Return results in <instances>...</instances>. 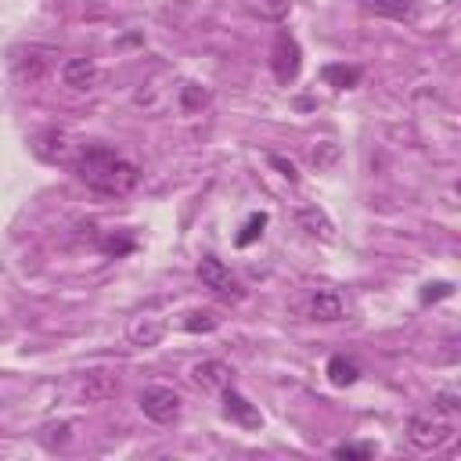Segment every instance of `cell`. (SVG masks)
Returning <instances> with one entry per match:
<instances>
[{
  "instance_id": "1",
  "label": "cell",
  "mask_w": 461,
  "mask_h": 461,
  "mask_svg": "<svg viewBox=\"0 0 461 461\" xmlns=\"http://www.w3.org/2000/svg\"><path fill=\"white\" fill-rule=\"evenodd\" d=\"M72 173L97 194H108V198H122L137 187L140 173L130 158H122L115 148L108 144H83L79 155L72 158Z\"/></svg>"
},
{
  "instance_id": "2",
  "label": "cell",
  "mask_w": 461,
  "mask_h": 461,
  "mask_svg": "<svg viewBox=\"0 0 461 461\" xmlns=\"http://www.w3.org/2000/svg\"><path fill=\"white\" fill-rule=\"evenodd\" d=\"M407 439L411 447L418 450H439L454 439V418L443 414V411H421V414H411L407 418Z\"/></svg>"
},
{
  "instance_id": "3",
  "label": "cell",
  "mask_w": 461,
  "mask_h": 461,
  "mask_svg": "<svg viewBox=\"0 0 461 461\" xmlns=\"http://www.w3.org/2000/svg\"><path fill=\"white\" fill-rule=\"evenodd\" d=\"M198 281L216 295V299H223V303H238L245 292H241V285H238V277L230 274V267L223 263V259H216V256H205L202 263H198Z\"/></svg>"
},
{
  "instance_id": "4",
  "label": "cell",
  "mask_w": 461,
  "mask_h": 461,
  "mask_svg": "<svg viewBox=\"0 0 461 461\" xmlns=\"http://www.w3.org/2000/svg\"><path fill=\"white\" fill-rule=\"evenodd\" d=\"M299 68H303V54H299L295 36L285 32V29H277V36H274V50H270V72H274V79L288 86V83H295Z\"/></svg>"
},
{
  "instance_id": "5",
  "label": "cell",
  "mask_w": 461,
  "mask_h": 461,
  "mask_svg": "<svg viewBox=\"0 0 461 461\" xmlns=\"http://www.w3.org/2000/svg\"><path fill=\"white\" fill-rule=\"evenodd\" d=\"M140 411H144V418H151L158 425H169V421L180 418V396L166 385H148L140 393Z\"/></svg>"
},
{
  "instance_id": "6",
  "label": "cell",
  "mask_w": 461,
  "mask_h": 461,
  "mask_svg": "<svg viewBox=\"0 0 461 461\" xmlns=\"http://www.w3.org/2000/svg\"><path fill=\"white\" fill-rule=\"evenodd\" d=\"M306 313H310L313 321L331 324V321H342V317L349 313V299H346L339 288H317V292L310 295V303H306Z\"/></svg>"
},
{
  "instance_id": "7",
  "label": "cell",
  "mask_w": 461,
  "mask_h": 461,
  "mask_svg": "<svg viewBox=\"0 0 461 461\" xmlns=\"http://www.w3.org/2000/svg\"><path fill=\"white\" fill-rule=\"evenodd\" d=\"M11 68H14V79L18 83H40L47 76V68H50V58H47V50L29 47V50H18L11 58Z\"/></svg>"
},
{
  "instance_id": "8",
  "label": "cell",
  "mask_w": 461,
  "mask_h": 461,
  "mask_svg": "<svg viewBox=\"0 0 461 461\" xmlns=\"http://www.w3.org/2000/svg\"><path fill=\"white\" fill-rule=\"evenodd\" d=\"M115 393H119V378H115L112 371H101V367L86 371L83 382H79V396H83L86 403H104V400H112Z\"/></svg>"
},
{
  "instance_id": "9",
  "label": "cell",
  "mask_w": 461,
  "mask_h": 461,
  "mask_svg": "<svg viewBox=\"0 0 461 461\" xmlns=\"http://www.w3.org/2000/svg\"><path fill=\"white\" fill-rule=\"evenodd\" d=\"M191 382L202 393H223L230 385V367L223 360H202V364L191 367Z\"/></svg>"
},
{
  "instance_id": "10",
  "label": "cell",
  "mask_w": 461,
  "mask_h": 461,
  "mask_svg": "<svg viewBox=\"0 0 461 461\" xmlns=\"http://www.w3.org/2000/svg\"><path fill=\"white\" fill-rule=\"evenodd\" d=\"M223 414H227L230 421H238L241 429H259V425H263V414H259L238 389H230V385L223 389Z\"/></svg>"
},
{
  "instance_id": "11",
  "label": "cell",
  "mask_w": 461,
  "mask_h": 461,
  "mask_svg": "<svg viewBox=\"0 0 461 461\" xmlns=\"http://www.w3.org/2000/svg\"><path fill=\"white\" fill-rule=\"evenodd\" d=\"M61 83L72 86V90H90L97 83V65L94 58H68L61 65Z\"/></svg>"
},
{
  "instance_id": "12",
  "label": "cell",
  "mask_w": 461,
  "mask_h": 461,
  "mask_svg": "<svg viewBox=\"0 0 461 461\" xmlns=\"http://www.w3.org/2000/svg\"><path fill=\"white\" fill-rule=\"evenodd\" d=\"M360 7L382 18H396V22H411L418 14V0H360Z\"/></svg>"
},
{
  "instance_id": "13",
  "label": "cell",
  "mask_w": 461,
  "mask_h": 461,
  "mask_svg": "<svg viewBox=\"0 0 461 461\" xmlns=\"http://www.w3.org/2000/svg\"><path fill=\"white\" fill-rule=\"evenodd\" d=\"M32 151L40 158H47V162H58V158L68 155V137L61 130H43V133L32 137Z\"/></svg>"
},
{
  "instance_id": "14",
  "label": "cell",
  "mask_w": 461,
  "mask_h": 461,
  "mask_svg": "<svg viewBox=\"0 0 461 461\" xmlns=\"http://www.w3.org/2000/svg\"><path fill=\"white\" fill-rule=\"evenodd\" d=\"M324 375H328V382L331 385H339V389H346V385H353L357 378H360V367L349 360V357H342V353H335L331 360H328V367H324Z\"/></svg>"
},
{
  "instance_id": "15",
  "label": "cell",
  "mask_w": 461,
  "mask_h": 461,
  "mask_svg": "<svg viewBox=\"0 0 461 461\" xmlns=\"http://www.w3.org/2000/svg\"><path fill=\"white\" fill-rule=\"evenodd\" d=\"M321 76H324V83L328 86H335V90H349V86H357L360 83V68L357 65H324L321 68Z\"/></svg>"
},
{
  "instance_id": "16",
  "label": "cell",
  "mask_w": 461,
  "mask_h": 461,
  "mask_svg": "<svg viewBox=\"0 0 461 461\" xmlns=\"http://www.w3.org/2000/svg\"><path fill=\"white\" fill-rule=\"evenodd\" d=\"M295 220H299V227H303L306 234H321V238H331V220H328L321 209L306 205V209H299V212H295Z\"/></svg>"
},
{
  "instance_id": "17",
  "label": "cell",
  "mask_w": 461,
  "mask_h": 461,
  "mask_svg": "<svg viewBox=\"0 0 461 461\" xmlns=\"http://www.w3.org/2000/svg\"><path fill=\"white\" fill-rule=\"evenodd\" d=\"M130 339H133L137 346H155V342L162 339V324H158V321H148V317H144V321H133V324H130Z\"/></svg>"
},
{
  "instance_id": "18",
  "label": "cell",
  "mask_w": 461,
  "mask_h": 461,
  "mask_svg": "<svg viewBox=\"0 0 461 461\" xmlns=\"http://www.w3.org/2000/svg\"><path fill=\"white\" fill-rule=\"evenodd\" d=\"M187 331H216L220 328V317L212 313V310H191V313H184V321H180Z\"/></svg>"
},
{
  "instance_id": "19",
  "label": "cell",
  "mask_w": 461,
  "mask_h": 461,
  "mask_svg": "<svg viewBox=\"0 0 461 461\" xmlns=\"http://www.w3.org/2000/svg\"><path fill=\"white\" fill-rule=\"evenodd\" d=\"M263 227H267V212H252V216L245 220L241 234L234 238V245H241V249H245V245H252V241H256V238L263 234Z\"/></svg>"
},
{
  "instance_id": "20",
  "label": "cell",
  "mask_w": 461,
  "mask_h": 461,
  "mask_svg": "<svg viewBox=\"0 0 461 461\" xmlns=\"http://www.w3.org/2000/svg\"><path fill=\"white\" fill-rule=\"evenodd\" d=\"M331 454L335 457H375V443H339Z\"/></svg>"
},
{
  "instance_id": "21",
  "label": "cell",
  "mask_w": 461,
  "mask_h": 461,
  "mask_svg": "<svg viewBox=\"0 0 461 461\" xmlns=\"http://www.w3.org/2000/svg\"><path fill=\"white\" fill-rule=\"evenodd\" d=\"M130 249H133V238H101V252H108V256H119Z\"/></svg>"
},
{
  "instance_id": "22",
  "label": "cell",
  "mask_w": 461,
  "mask_h": 461,
  "mask_svg": "<svg viewBox=\"0 0 461 461\" xmlns=\"http://www.w3.org/2000/svg\"><path fill=\"white\" fill-rule=\"evenodd\" d=\"M432 407H436V411H443V414H454V411H457V393H454V389H443V393H436Z\"/></svg>"
},
{
  "instance_id": "23",
  "label": "cell",
  "mask_w": 461,
  "mask_h": 461,
  "mask_svg": "<svg viewBox=\"0 0 461 461\" xmlns=\"http://www.w3.org/2000/svg\"><path fill=\"white\" fill-rule=\"evenodd\" d=\"M454 288L447 285V281H436V285H425V292H421V303H432V299H447Z\"/></svg>"
},
{
  "instance_id": "24",
  "label": "cell",
  "mask_w": 461,
  "mask_h": 461,
  "mask_svg": "<svg viewBox=\"0 0 461 461\" xmlns=\"http://www.w3.org/2000/svg\"><path fill=\"white\" fill-rule=\"evenodd\" d=\"M270 162H274V166L281 169V176H285V180H292V184L299 180V173H295V166H292V162H285L281 155H270Z\"/></svg>"
},
{
  "instance_id": "25",
  "label": "cell",
  "mask_w": 461,
  "mask_h": 461,
  "mask_svg": "<svg viewBox=\"0 0 461 461\" xmlns=\"http://www.w3.org/2000/svg\"><path fill=\"white\" fill-rule=\"evenodd\" d=\"M205 97H209V94H205V90L198 94V86H194V83L184 90V104H187V108H194V104H205Z\"/></svg>"
}]
</instances>
